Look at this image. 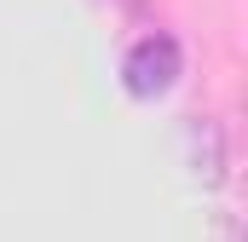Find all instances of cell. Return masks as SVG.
I'll return each instance as SVG.
<instances>
[{"mask_svg": "<svg viewBox=\"0 0 248 242\" xmlns=\"http://www.w3.org/2000/svg\"><path fill=\"white\" fill-rule=\"evenodd\" d=\"M179 41L173 35H144L133 52H127L122 63V81H127V92L133 98H162L173 81H179Z\"/></svg>", "mask_w": 248, "mask_h": 242, "instance_id": "cell-1", "label": "cell"}, {"mask_svg": "<svg viewBox=\"0 0 248 242\" xmlns=\"http://www.w3.org/2000/svg\"><path fill=\"white\" fill-rule=\"evenodd\" d=\"M190 167H196V179L202 184H219L225 179V133H219V121H190Z\"/></svg>", "mask_w": 248, "mask_h": 242, "instance_id": "cell-2", "label": "cell"}]
</instances>
